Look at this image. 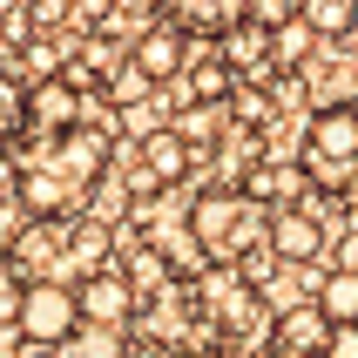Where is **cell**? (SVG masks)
<instances>
[{
    "label": "cell",
    "instance_id": "4fadbf2b",
    "mask_svg": "<svg viewBox=\"0 0 358 358\" xmlns=\"http://www.w3.org/2000/svg\"><path fill=\"white\" fill-rule=\"evenodd\" d=\"M122 271L136 278V291L149 298V291H162V284H176L182 278V264L162 250V243H122Z\"/></svg>",
    "mask_w": 358,
    "mask_h": 358
},
{
    "label": "cell",
    "instance_id": "8992f818",
    "mask_svg": "<svg viewBox=\"0 0 358 358\" xmlns=\"http://www.w3.org/2000/svg\"><path fill=\"white\" fill-rule=\"evenodd\" d=\"M75 298H81V318H95V324H136L142 318V291H136V278H129L122 264L81 271Z\"/></svg>",
    "mask_w": 358,
    "mask_h": 358
},
{
    "label": "cell",
    "instance_id": "7402d4cb",
    "mask_svg": "<svg viewBox=\"0 0 358 358\" xmlns=\"http://www.w3.org/2000/svg\"><path fill=\"white\" fill-rule=\"evenodd\" d=\"M20 136H27V88L0 68V142H20Z\"/></svg>",
    "mask_w": 358,
    "mask_h": 358
},
{
    "label": "cell",
    "instance_id": "52a82bcc",
    "mask_svg": "<svg viewBox=\"0 0 358 358\" xmlns=\"http://www.w3.org/2000/svg\"><path fill=\"white\" fill-rule=\"evenodd\" d=\"M81 101H88V88H75V75H34V81H27V136L41 142V136L75 129Z\"/></svg>",
    "mask_w": 358,
    "mask_h": 358
},
{
    "label": "cell",
    "instance_id": "7a4b0ae2",
    "mask_svg": "<svg viewBox=\"0 0 358 358\" xmlns=\"http://www.w3.org/2000/svg\"><path fill=\"white\" fill-rule=\"evenodd\" d=\"M75 196H88L101 176H108V162H115V136H108V122H88L81 115L75 129H61V136H41V156Z\"/></svg>",
    "mask_w": 358,
    "mask_h": 358
},
{
    "label": "cell",
    "instance_id": "6da1fadb",
    "mask_svg": "<svg viewBox=\"0 0 358 358\" xmlns=\"http://www.w3.org/2000/svg\"><path fill=\"white\" fill-rule=\"evenodd\" d=\"M264 230H271V210L243 196V182H210L189 196V243L210 264H237L250 243H264Z\"/></svg>",
    "mask_w": 358,
    "mask_h": 358
},
{
    "label": "cell",
    "instance_id": "f546056e",
    "mask_svg": "<svg viewBox=\"0 0 358 358\" xmlns=\"http://www.w3.org/2000/svg\"><path fill=\"white\" fill-rule=\"evenodd\" d=\"M41 358H48V352H41Z\"/></svg>",
    "mask_w": 358,
    "mask_h": 358
},
{
    "label": "cell",
    "instance_id": "9c48e42d",
    "mask_svg": "<svg viewBox=\"0 0 358 358\" xmlns=\"http://www.w3.org/2000/svg\"><path fill=\"white\" fill-rule=\"evenodd\" d=\"M264 243H271L284 264H311V257H324V223H318V210H304V203H278Z\"/></svg>",
    "mask_w": 358,
    "mask_h": 358
},
{
    "label": "cell",
    "instance_id": "f1b7e54d",
    "mask_svg": "<svg viewBox=\"0 0 358 358\" xmlns=\"http://www.w3.org/2000/svg\"><path fill=\"white\" fill-rule=\"evenodd\" d=\"M338 48H345V55H358V20H352V34H345V41H338Z\"/></svg>",
    "mask_w": 358,
    "mask_h": 358
},
{
    "label": "cell",
    "instance_id": "e0dca14e",
    "mask_svg": "<svg viewBox=\"0 0 358 358\" xmlns=\"http://www.w3.org/2000/svg\"><path fill=\"white\" fill-rule=\"evenodd\" d=\"M318 311L331 324H358V271H345V264H331L318 284Z\"/></svg>",
    "mask_w": 358,
    "mask_h": 358
},
{
    "label": "cell",
    "instance_id": "5bb4252c",
    "mask_svg": "<svg viewBox=\"0 0 358 358\" xmlns=\"http://www.w3.org/2000/svg\"><path fill=\"white\" fill-rule=\"evenodd\" d=\"M237 68H230V61H223V48L217 55H203V61H189V68H182V95L189 101H230V88H237Z\"/></svg>",
    "mask_w": 358,
    "mask_h": 358
},
{
    "label": "cell",
    "instance_id": "3957f363",
    "mask_svg": "<svg viewBox=\"0 0 358 358\" xmlns=\"http://www.w3.org/2000/svg\"><path fill=\"white\" fill-rule=\"evenodd\" d=\"M304 169L345 182L358 169V101H318L304 115Z\"/></svg>",
    "mask_w": 358,
    "mask_h": 358
},
{
    "label": "cell",
    "instance_id": "ba28073f",
    "mask_svg": "<svg viewBox=\"0 0 358 358\" xmlns=\"http://www.w3.org/2000/svg\"><path fill=\"white\" fill-rule=\"evenodd\" d=\"M136 162L162 182V189H176V182H189V169H196V142L182 136L176 122H156V129L136 142Z\"/></svg>",
    "mask_w": 358,
    "mask_h": 358
},
{
    "label": "cell",
    "instance_id": "cb8c5ba5",
    "mask_svg": "<svg viewBox=\"0 0 358 358\" xmlns=\"http://www.w3.org/2000/svg\"><path fill=\"white\" fill-rule=\"evenodd\" d=\"M156 14H169V0H108V27H122V34H136Z\"/></svg>",
    "mask_w": 358,
    "mask_h": 358
},
{
    "label": "cell",
    "instance_id": "ac0fdd59",
    "mask_svg": "<svg viewBox=\"0 0 358 358\" xmlns=\"http://www.w3.org/2000/svg\"><path fill=\"white\" fill-rule=\"evenodd\" d=\"M176 129L196 142V156H203V149H217V142L230 136V101H189V115H182Z\"/></svg>",
    "mask_w": 358,
    "mask_h": 358
},
{
    "label": "cell",
    "instance_id": "7c38bea8",
    "mask_svg": "<svg viewBox=\"0 0 358 358\" xmlns=\"http://www.w3.org/2000/svg\"><path fill=\"white\" fill-rule=\"evenodd\" d=\"M318 48H324V34H318V27H311L304 14H291L284 27H271V61H278L284 75L311 68V61H318Z\"/></svg>",
    "mask_w": 358,
    "mask_h": 358
},
{
    "label": "cell",
    "instance_id": "2e32d148",
    "mask_svg": "<svg viewBox=\"0 0 358 358\" xmlns=\"http://www.w3.org/2000/svg\"><path fill=\"white\" fill-rule=\"evenodd\" d=\"M115 257V243H108V223L101 217H68V264H81V271H95V264Z\"/></svg>",
    "mask_w": 358,
    "mask_h": 358
},
{
    "label": "cell",
    "instance_id": "d4e9b609",
    "mask_svg": "<svg viewBox=\"0 0 358 358\" xmlns=\"http://www.w3.org/2000/svg\"><path fill=\"white\" fill-rule=\"evenodd\" d=\"M291 14H298V0H250V20L257 27H284Z\"/></svg>",
    "mask_w": 358,
    "mask_h": 358
},
{
    "label": "cell",
    "instance_id": "d6986e66",
    "mask_svg": "<svg viewBox=\"0 0 358 358\" xmlns=\"http://www.w3.org/2000/svg\"><path fill=\"white\" fill-rule=\"evenodd\" d=\"M318 101H358V55H345V61H331V68H318V75L304 81ZM311 101V108H318Z\"/></svg>",
    "mask_w": 358,
    "mask_h": 358
},
{
    "label": "cell",
    "instance_id": "8fae6325",
    "mask_svg": "<svg viewBox=\"0 0 358 358\" xmlns=\"http://www.w3.org/2000/svg\"><path fill=\"white\" fill-rule=\"evenodd\" d=\"M169 20H182L189 41H223L250 20V0H169Z\"/></svg>",
    "mask_w": 358,
    "mask_h": 358
},
{
    "label": "cell",
    "instance_id": "9a60e30c",
    "mask_svg": "<svg viewBox=\"0 0 358 358\" xmlns=\"http://www.w3.org/2000/svg\"><path fill=\"white\" fill-rule=\"evenodd\" d=\"M61 358H129V324H95V318H81L75 338L61 345Z\"/></svg>",
    "mask_w": 358,
    "mask_h": 358
},
{
    "label": "cell",
    "instance_id": "4316f807",
    "mask_svg": "<svg viewBox=\"0 0 358 358\" xmlns=\"http://www.w3.org/2000/svg\"><path fill=\"white\" fill-rule=\"evenodd\" d=\"M331 264H345V271H358V223L345 230L338 243H331Z\"/></svg>",
    "mask_w": 358,
    "mask_h": 358
},
{
    "label": "cell",
    "instance_id": "277c9868",
    "mask_svg": "<svg viewBox=\"0 0 358 358\" xmlns=\"http://www.w3.org/2000/svg\"><path fill=\"white\" fill-rule=\"evenodd\" d=\"M75 324H81V298H75V284H61V278H27V298H20V338L27 345H68L75 338Z\"/></svg>",
    "mask_w": 358,
    "mask_h": 358
},
{
    "label": "cell",
    "instance_id": "44dd1931",
    "mask_svg": "<svg viewBox=\"0 0 358 358\" xmlns=\"http://www.w3.org/2000/svg\"><path fill=\"white\" fill-rule=\"evenodd\" d=\"M298 14L311 20L324 41H345V34H352V20H358V0H298Z\"/></svg>",
    "mask_w": 358,
    "mask_h": 358
},
{
    "label": "cell",
    "instance_id": "30bf717a",
    "mask_svg": "<svg viewBox=\"0 0 358 358\" xmlns=\"http://www.w3.org/2000/svg\"><path fill=\"white\" fill-rule=\"evenodd\" d=\"M304 189H311V169H304V162L264 156V162L243 169V196H257L264 210H278V203H304Z\"/></svg>",
    "mask_w": 358,
    "mask_h": 358
},
{
    "label": "cell",
    "instance_id": "5b68a950",
    "mask_svg": "<svg viewBox=\"0 0 358 358\" xmlns=\"http://www.w3.org/2000/svg\"><path fill=\"white\" fill-rule=\"evenodd\" d=\"M129 55H136V68L156 81V88H169V81H182V68H189V27L156 14V20H142L136 34H129Z\"/></svg>",
    "mask_w": 358,
    "mask_h": 358
},
{
    "label": "cell",
    "instance_id": "ffe728a7",
    "mask_svg": "<svg viewBox=\"0 0 358 358\" xmlns=\"http://www.w3.org/2000/svg\"><path fill=\"white\" fill-rule=\"evenodd\" d=\"M101 95L115 101V108H136V101L162 95V88H156V81H149V75H142V68H136V55H129V61H115V75L101 81Z\"/></svg>",
    "mask_w": 358,
    "mask_h": 358
},
{
    "label": "cell",
    "instance_id": "603a6c76",
    "mask_svg": "<svg viewBox=\"0 0 358 358\" xmlns=\"http://www.w3.org/2000/svg\"><path fill=\"white\" fill-rule=\"evenodd\" d=\"M20 298H27V271H20L14 250L0 243V324H20Z\"/></svg>",
    "mask_w": 358,
    "mask_h": 358
},
{
    "label": "cell",
    "instance_id": "83f0119b",
    "mask_svg": "<svg viewBox=\"0 0 358 358\" xmlns=\"http://www.w3.org/2000/svg\"><path fill=\"white\" fill-rule=\"evenodd\" d=\"M203 358H264L257 345H230V338H217V352H203Z\"/></svg>",
    "mask_w": 358,
    "mask_h": 358
},
{
    "label": "cell",
    "instance_id": "484cf974",
    "mask_svg": "<svg viewBox=\"0 0 358 358\" xmlns=\"http://www.w3.org/2000/svg\"><path fill=\"white\" fill-rule=\"evenodd\" d=\"M318 358H358V324H331V338H324Z\"/></svg>",
    "mask_w": 358,
    "mask_h": 358
}]
</instances>
